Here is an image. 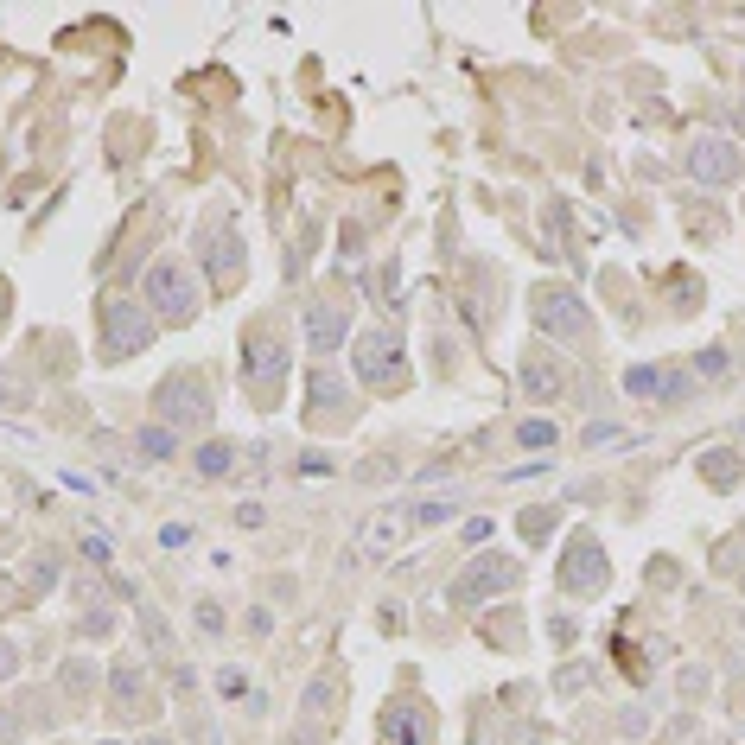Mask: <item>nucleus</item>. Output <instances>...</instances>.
<instances>
[{
  "label": "nucleus",
  "instance_id": "nucleus-1",
  "mask_svg": "<svg viewBox=\"0 0 745 745\" xmlns=\"http://www.w3.org/2000/svg\"><path fill=\"white\" fill-rule=\"evenodd\" d=\"M141 300L153 306V319H166V325H185L198 313V274L179 262V255H166V262H153L147 268V281H141Z\"/></svg>",
  "mask_w": 745,
  "mask_h": 745
},
{
  "label": "nucleus",
  "instance_id": "nucleus-2",
  "mask_svg": "<svg viewBox=\"0 0 745 745\" xmlns=\"http://www.w3.org/2000/svg\"><path fill=\"white\" fill-rule=\"evenodd\" d=\"M96 319H102V357H128V351H147L153 332H160V319L141 313V300H121V293H109V300L96 306Z\"/></svg>",
  "mask_w": 745,
  "mask_h": 745
},
{
  "label": "nucleus",
  "instance_id": "nucleus-3",
  "mask_svg": "<svg viewBox=\"0 0 745 745\" xmlns=\"http://www.w3.org/2000/svg\"><path fill=\"white\" fill-rule=\"evenodd\" d=\"M535 332H548L561 344H586L593 338V306L574 287H535Z\"/></svg>",
  "mask_w": 745,
  "mask_h": 745
},
{
  "label": "nucleus",
  "instance_id": "nucleus-4",
  "mask_svg": "<svg viewBox=\"0 0 745 745\" xmlns=\"http://www.w3.org/2000/svg\"><path fill=\"white\" fill-rule=\"evenodd\" d=\"M682 166H688V179H701V185H739L745 179V147L726 141V134H695Z\"/></svg>",
  "mask_w": 745,
  "mask_h": 745
},
{
  "label": "nucleus",
  "instance_id": "nucleus-5",
  "mask_svg": "<svg viewBox=\"0 0 745 745\" xmlns=\"http://www.w3.org/2000/svg\"><path fill=\"white\" fill-rule=\"evenodd\" d=\"M153 402H160V427H172V433L211 427V389H204V376H166Z\"/></svg>",
  "mask_w": 745,
  "mask_h": 745
},
{
  "label": "nucleus",
  "instance_id": "nucleus-6",
  "mask_svg": "<svg viewBox=\"0 0 745 745\" xmlns=\"http://www.w3.org/2000/svg\"><path fill=\"white\" fill-rule=\"evenodd\" d=\"M357 376H363V389H376V395H383V389H402V383H408L402 338H395L389 325H383V332H363V338H357Z\"/></svg>",
  "mask_w": 745,
  "mask_h": 745
},
{
  "label": "nucleus",
  "instance_id": "nucleus-7",
  "mask_svg": "<svg viewBox=\"0 0 745 745\" xmlns=\"http://www.w3.org/2000/svg\"><path fill=\"white\" fill-rule=\"evenodd\" d=\"M242 383L255 395H274L287 383V344H274L268 332H249L242 338Z\"/></svg>",
  "mask_w": 745,
  "mask_h": 745
},
{
  "label": "nucleus",
  "instance_id": "nucleus-8",
  "mask_svg": "<svg viewBox=\"0 0 745 745\" xmlns=\"http://www.w3.org/2000/svg\"><path fill=\"white\" fill-rule=\"evenodd\" d=\"M605 574H612V567H605L599 535H574V542H567V561H561V586L586 599V593H599V586H605Z\"/></svg>",
  "mask_w": 745,
  "mask_h": 745
},
{
  "label": "nucleus",
  "instance_id": "nucleus-9",
  "mask_svg": "<svg viewBox=\"0 0 745 745\" xmlns=\"http://www.w3.org/2000/svg\"><path fill=\"white\" fill-rule=\"evenodd\" d=\"M625 395H637V402H688V370L637 363V370H625Z\"/></svg>",
  "mask_w": 745,
  "mask_h": 745
},
{
  "label": "nucleus",
  "instance_id": "nucleus-10",
  "mask_svg": "<svg viewBox=\"0 0 745 745\" xmlns=\"http://www.w3.org/2000/svg\"><path fill=\"white\" fill-rule=\"evenodd\" d=\"M516 580H523V567H516V561H491V554H484V561H472V567L453 580V599L472 605L478 593H504V586H516Z\"/></svg>",
  "mask_w": 745,
  "mask_h": 745
},
{
  "label": "nucleus",
  "instance_id": "nucleus-11",
  "mask_svg": "<svg viewBox=\"0 0 745 745\" xmlns=\"http://www.w3.org/2000/svg\"><path fill=\"white\" fill-rule=\"evenodd\" d=\"M344 332H351L344 306H332V300H313V306H306V344H313L319 357H332L338 344H344Z\"/></svg>",
  "mask_w": 745,
  "mask_h": 745
},
{
  "label": "nucleus",
  "instance_id": "nucleus-12",
  "mask_svg": "<svg viewBox=\"0 0 745 745\" xmlns=\"http://www.w3.org/2000/svg\"><path fill=\"white\" fill-rule=\"evenodd\" d=\"M383 733H389L395 745H427V739H433V720H427L421 701H395L389 714H383Z\"/></svg>",
  "mask_w": 745,
  "mask_h": 745
},
{
  "label": "nucleus",
  "instance_id": "nucleus-13",
  "mask_svg": "<svg viewBox=\"0 0 745 745\" xmlns=\"http://www.w3.org/2000/svg\"><path fill=\"white\" fill-rule=\"evenodd\" d=\"M306 389H313V414H319V421L332 408H338V421H351V389H344L332 370H313V383H306Z\"/></svg>",
  "mask_w": 745,
  "mask_h": 745
},
{
  "label": "nucleus",
  "instance_id": "nucleus-14",
  "mask_svg": "<svg viewBox=\"0 0 745 745\" xmlns=\"http://www.w3.org/2000/svg\"><path fill=\"white\" fill-rule=\"evenodd\" d=\"M204 262H211V274H217V287H230V281H242V236H230V230H223V236L211 242V255H204Z\"/></svg>",
  "mask_w": 745,
  "mask_h": 745
},
{
  "label": "nucleus",
  "instance_id": "nucleus-15",
  "mask_svg": "<svg viewBox=\"0 0 745 745\" xmlns=\"http://www.w3.org/2000/svg\"><path fill=\"white\" fill-rule=\"evenodd\" d=\"M523 389L535 395V402H548V395H561V363H554V357H542V351H535V357L523 363Z\"/></svg>",
  "mask_w": 745,
  "mask_h": 745
},
{
  "label": "nucleus",
  "instance_id": "nucleus-16",
  "mask_svg": "<svg viewBox=\"0 0 745 745\" xmlns=\"http://www.w3.org/2000/svg\"><path fill=\"white\" fill-rule=\"evenodd\" d=\"M402 529H408V516H376V523L363 529V554H376V561H383V554L402 542Z\"/></svg>",
  "mask_w": 745,
  "mask_h": 745
},
{
  "label": "nucleus",
  "instance_id": "nucleus-17",
  "mask_svg": "<svg viewBox=\"0 0 745 745\" xmlns=\"http://www.w3.org/2000/svg\"><path fill=\"white\" fill-rule=\"evenodd\" d=\"M134 453H141V459H172V453H179V433H172V427H141V433H134Z\"/></svg>",
  "mask_w": 745,
  "mask_h": 745
},
{
  "label": "nucleus",
  "instance_id": "nucleus-18",
  "mask_svg": "<svg viewBox=\"0 0 745 745\" xmlns=\"http://www.w3.org/2000/svg\"><path fill=\"white\" fill-rule=\"evenodd\" d=\"M192 465H198V478H223V472L236 465V446L211 440V446H198V453H192Z\"/></svg>",
  "mask_w": 745,
  "mask_h": 745
},
{
  "label": "nucleus",
  "instance_id": "nucleus-19",
  "mask_svg": "<svg viewBox=\"0 0 745 745\" xmlns=\"http://www.w3.org/2000/svg\"><path fill=\"white\" fill-rule=\"evenodd\" d=\"M453 516H459V497H427V504L408 510V523L414 529H433V523H453Z\"/></svg>",
  "mask_w": 745,
  "mask_h": 745
},
{
  "label": "nucleus",
  "instance_id": "nucleus-20",
  "mask_svg": "<svg viewBox=\"0 0 745 745\" xmlns=\"http://www.w3.org/2000/svg\"><path fill=\"white\" fill-rule=\"evenodd\" d=\"M332 695H338V669H325V675H313V688H306V714H332Z\"/></svg>",
  "mask_w": 745,
  "mask_h": 745
},
{
  "label": "nucleus",
  "instance_id": "nucleus-21",
  "mask_svg": "<svg viewBox=\"0 0 745 745\" xmlns=\"http://www.w3.org/2000/svg\"><path fill=\"white\" fill-rule=\"evenodd\" d=\"M554 440H561L554 421H523V427H516V446H523V453H548Z\"/></svg>",
  "mask_w": 745,
  "mask_h": 745
},
{
  "label": "nucleus",
  "instance_id": "nucleus-22",
  "mask_svg": "<svg viewBox=\"0 0 745 745\" xmlns=\"http://www.w3.org/2000/svg\"><path fill=\"white\" fill-rule=\"evenodd\" d=\"M701 472H707V484H720V491H726V484L739 478V459H726V453H707V459H701Z\"/></svg>",
  "mask_w": 745,
  "mask_h": 745
},
{
  "label": "nucleus",
  "instance_id": "nucleus-23",
  "mask_svg": "<svg viewBox=\"0 0 745 745\" xmlns=\"http://www.w3.org/2000/svg\"><path fill=\"white\" fill-rule=\"evenodd\" d=\"M115 701H121V714H134V701H141V669H121L115 675Z\"/></svg>",
  "mask_w": 745,
  "mask_h": 745
},
{
  "label": "nucleus",
  "instance_id": "nucleus-24",
  "mask_svg": "<svg viewBox=\"0 0 745 745\" xmlns=\"http://www.w3.org/2000/svg\"><path fill=\"white\" fill-rule=\"evenodd\" d=\"M695 370H701V376H714V383H720V376H726V370H733V357H726V351H720V344H707V351L695 357Z\"/></svg>",
  "mask_w": 745,
  "mask_h": 745
},
{
  "label": "nucleus",
  "instance_id": "nucleus-25",
  "mask_svg": "<svg viewBox=\"0 0 745 745\" xmlns=\"http://www.w3.org/2000/svg\"><path fill=\"white\" fill-rule=\"evenodd\" d=\"M26 402H32V389L20 376H0V408H26Z\"/></svg>",
  "mask_w": 745,
  "mask_h": 745
},
{
  "label": "nucleus",
  "instance_id": "nucleus-26",
  "mask_svg": "<svg viewBox=\"0 0 745 745\" xmlns=\"http://www.w3.org/2000/svg\"><path fill=\"white\" fill-rule=\"evenodd\" d=\"M554 529V510H529L523 516V535H548Z\"/></svg>",
  "mask_w": 745,
  "mask_h": 745
},
{
  "label": "nucleus",
  "instance_id": "nucleus-27",
  "mask_svg": "<svg viewBox=\"0 0 745 745\" xmlns=\"http://www.w3.org/2000/svg\"><path fill=\"white\" fill-rule=\"evenodd\" d=\"M217 688H223V695H230V701H236V695H249V682H242V669H223V675H217Z\"/></svg>",
  "mask_w": 745,
  "mask_h": 745
},
{
  "label": "nucleus",
  "instance_id": "nucleus-28",
  "mask_svg": "<svg viewBox=\"0 0 745 745\" xmlns=\"http://www.w3.org/2000/svg\"><path fill=\"white\" fill-rule=\"evenodd\" d=\"M612 440H625L618 427H586V446H612Z\"/></svg>",
  "mask_w": 745,
  "mask_h": 745
},
{
  "label": "nucleus",
  "instance_id": "nucleus-29",
  "mask_svg": "<svg viewBox=\"0 0 745 745\" xmlns=\"http://www.w3.org/2000/svg\"><path fill=\"white\" fill-rule=\"evenodd\" d=\"M13 669V644H0V675H7Z\"/></svg>",
  "mask_w": 745,
  "mask_h": 745
},
{
  "label": "nucleus",
  "instance_id": "nucleus-30",
  "mask_svg": "<svg viewBox=\"0 0 745 745\" xmlns=\"http://www.w3.org/2000/svg\"><path fill=\"white\" fill-rule=\"evenodd\" d=\"M739 134H745V96H739Z\"/></svg>",
  "mask_w": 745,
  "mask_h": 745
},
{
  "label": "nucleus",
  "instance_id": "nucleus-31",
  "mask_svg": "<svg viewBox=\"0 0 745 745\" xmlns=\"http://www.w3.org/2000/svg\"><path fill=\"white\" fill-rule=\"evenodd\" d=\"M0 300H7V281H0ZM0 313H7V306H0Z\"/></svg>",
  "mask_w": 745,
  "mask_h": 745
},
{
  "label": "nucleus",
  "instance_id": "nucleus-32",
  "mask_svg": "<svg viewBox=\"0 0 745 745\" xmlns=\"http://www.w3.org/2000/svg\"><path fill=\"white\" fill-rule=\"evenodd\" d=\"M147 745H172V739H147Z\"/></svg>",
  "mask_w": 745,
  "mask_h": 745
},
{
  "label": "nucleus",
  "instance_id": "nucleus-33",
  "mask_svg": "<svg viewBox=\"0 0 745 745\" xmlns=\"http://www.w3.org/2000/svg\"><path fill=\"white\" fill-rule=\"evenodd\" d=\"M102 745H115V739H102Z\"/></svg>",
  "mask_w": 745,
  "mask_h": 745
}]
</instances>
